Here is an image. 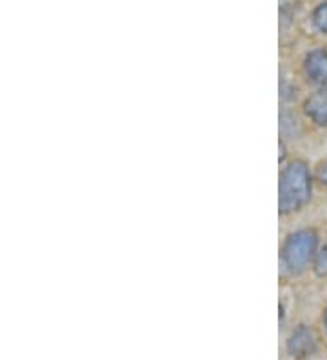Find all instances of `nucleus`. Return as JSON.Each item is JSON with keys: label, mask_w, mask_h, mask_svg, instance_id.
<instances>
[{"label": "nucleus", "mask_w": 327, "mask_h": 360, "mask_svg": "<svg viewBox=\"0 0 327 360\" xmlns=\"http://www.w3.org/2000/svg\"><path fill=\"white\" fill-rule=\"evenodd\" d=\"M305 111L316 124H327V89L316 93L305 102Z\"/></svg>", "instance_id": "39448f33"}, {"label": "nucleus", "mask_w": 327, "mask_h": 360, "mask_svg": "<svg viewBox=\"0 0 327 360\" xmlns=\"http://www.w3.org/2000/svg\"><path fill=\"white\" fill-rule=\"evenodd\" d=\"M326 328H327V313H326Z\"/></svg>", "instance_id": "1a4fd4ad"}, {"label": "nucleus", "mask_w": 327, "mask_h": 360, "mask_svg": "<svg viewBox=\"0 0 327 360\" xmlns=\"http://www.w3.org/2000/svg\"><path fill=\"white\" fill-rule=\"evenodd\" d=\"M305 71L313 82L327 89V49H314L305 58Z\"/></svg>", "instance_id": "7ed1b4c3"}, {"label": "nucleus", "mask_w": 327, "mask_h": 360, "mask_svg": "<svg viewBox=\"0 0 327 360\" xmlns=\"http://www.w3.org/2000/svg\"><path fill=\"white\" fill-rule=\"evenodd\" d=\"M309 198V172L302 162L289 164L280 179V210L295 211Z\"/></svg>", "instance_id": "f257e3e1"}, {"label": "nucleus", "mask_w": 327, "mask_h": 360, "mask_svg": "<svg viewBox=\"0 0 327 360\" xmlns=\"http://www.w3.org/2000/svg\"><path fill=\"white\" fill-rule=\"evenodd\" d=\"M289 353L293 356H298V359H304V356L311 355L316 347V340H314L313 331L307 330L305 326H300L295 333L289 338Z\"/></svg>", "instance_id": "20e7f679"}, {"label": "nucleus", "mask_w": 327, "mask_h": 360, "mask_svg": "<svg viewBox=\"0 0 327 360\" xmlns=\"http://www.w3.org/2000/svg\"><path fill=\"white\" fill-rule=\"evenodd\" d=\"M313 22L322 33H327V2H323L322 6L316 8V11L313 15Z\"/></svg>", "instance_id": "423d86ee"}, {"label": "nucleus", "mask_w": 327, "mask_h": 360, "mask_svg": "<svg viewBox=\"0 0 327 360\" xmlns=\"http://www.w3.org/2000/svg\"><path fill=\"white\" fill-rule=\"evenodd\" d=\"M316 271L327 273V248H323L322 253L319 255V260H316Z\"/></svg>", "instance_id": "0eeeda50"}, {"label": "nucleus", "mask_w": 327, "mask_h": 360, "mask_svg": "<svg viewBox=\"0 0 327 360\" xmlns=\"http://www.w3.org/2000/svg\"><path fill=\"white\" fill-rule=\"evenodd\" d=\"M316 235L313 231H298L291 235L283 248V260L288 264V268L293 271H300L305 268V264L309 262L316 250Z\"/></svg>", "instance_id": "f03ea898"}, {"label": "nucleus", "mask_w": 327, "mask_h": 360, "mask_svg": "<svg viewBox=\"0 0 327 360\" xmlns=\"http://www.w3.org/2000/svg\"><path fill=\"white\" fill-rule=\"evenodd\" d=\"M319 179L322 184L327 186V164H322V166L319 167Z\"/></svg>", "instance_id": "6e6552de"}]
</instances>
